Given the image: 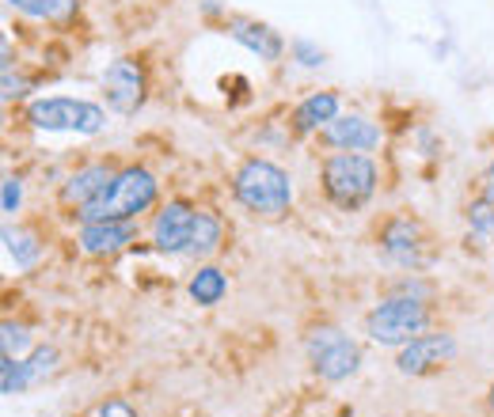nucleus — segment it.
I'll return each mask as SVG.
<instances>
[{
	"label": "nucleus",
	"instance_id": "2",
	"mask_svg": "<svg viewBox=\"0 0 494 417\" xmlns=\"http://www.w3.org/2000/svg\"><path fill=\"white\" fill-rule=\"evenodd\" d=\"M232 190L239 197V205L247 213H255V217H266V221L286 217L289 205H293L289 175L281 167H274L271 160H247L236 171Z\"/></svg>",
	"mask_w": 494,
	"mask_h": 417
},
{
	"label": "nucleus",
	"instance_id": "20",
	"mask_svg": "<svg viewBox=\"0 0 494 417\" xmlns=\"http://www.w3.org/2000/svg\"><path fill=\"white\" fill-rule=\"evenodd\" d=\"M4 243H8V254L16 258V266H31L38 258V243L27 232H12V228H4Z\"/></svg>",
	"mask_w": 494,
	"mask_h": 417
},
{
	"label": "nucleus",
	"instance_id": "26",
	"mask_svg": "<svg viewBox=\"0 0 494 417\" xmlns=\"http://www.w3.org/2000/svg\"><path fill=\"white\" fill-rule=\"evenodd\" d=\"M293 50H296V57H301L304 65H320V61H323V53H320V50H312V46H308V42H296Z\"/></svg>",
	"mask_w": 494,
	"mask_h": 417
},
{
	"label": "nucleus",
	"instance_id": "16",
	"mask_svg": "<svg viewBox=\"0 0 494 417\" xmlns=\"http://www.w3.org/2000/svg\"><path fill=\"white\" fill-rule=\"evenodd\" d=\"M221 236H224V228H221V221L214 217V213H202V209H198V217H194V232H190V247H187V254H198V258L214 254V251L221 247Z\"/></svg>",
	"mask_w": 494,
	"mask_h": 417
},
{
	"label": "nucleus",
	"instance_id": "12",
	"mask_svg": "<svg viewBox=\"0 0 494 417\" xmlns=\"http://www.w3.org/2000/svg\"><path fill=\"white\" fill-rule=\"evenodd\" d=\"M110 167H103V164H95V167H84V171H77L73 179H69L65 186H61V201L69 209H84V205H92V201L99 197L110 186Z\"/></svg>",
	"mask_w": 494,
	"mask_h": 417
},
{
	"label": "nucleus",
	"instance_id": "3",
	"mask_svg": "<svg viewBox=\"0 0 494 417\" xmlns=\"http://www.w3.org/2000/svg\"><path fill=\"white\" fill-rule=\"evenodd\" d=\"M323 190L338 209H361L377 190V167L361 152H335L323 160Z\"/></svg>",
	"mask_w": 494,
	"mask_h": 417
},
{
	"label": "nucleus",
	"instance_id": "5",
	"mask_svg": "<svg viewBox=\"0 0 494 417\" xmlns=\"http://www.w3.org/2000/svg\"><path fill=\"white\" fill-rule=\"evenodd\" d=\"M27 122L35 129H50V133H99L107 125L103 107L88 103V99H38L27 107Z\"/></svg>",
	"mask_w": 494,
	"mask_h": 417
},
{
	"label": "nucleus",
	"instance_id": "10",
	"mask_svg": "<svg viewBox=\"0 0 494 417\" xmlns=\"http://www.w3.org/2000/svg\"><path fill=\"white\" fill-rule=\"evenodd\" d=\"M323 137L331 140L335 148H343V152H369L380 145V129L373 122H365L358 118V114H350V118H335L323 125Z\"/></svg>",
	"mask_w": 494,
	"mask_h": 417
},
{
	"label": "nucleus",
	"instance_id": "1",
	"mask_svg": "<svg viewBox=\"0 0 494 417\" xmlns=\"http://www.w3.org/2000/svg\"><path fill=\"white\" fill-rule=\"evenodd\" d=\"M157 190H160V186H157V179H152V171L126 167V171H118V175L110 179V186L92 201V205H84L77 213V217L84 224H92V221H134L137 213L152 209Z\"/></svg>",
	"mask_w": 494,
	"mask_h": 417
},
{
	"label": "nucleus",
	"instance_id": "17",
	"mask_svg": "<svg viewBox=\"0 0 494 417\" xmlns=\"http://www.w3.org/2000/svg\"><path fill=\"white\" fill-rule=\"evenodd\" d=\"M224 289H229V281H224V273H221V269H214V266L198 269L194 277H190V296H194V304H202V308L221 304Z\"/></svg>",
	"mask_w": 494,
	"mask_h": 417
},
{
	"label": "nucleus",
	"instance_id": "19",
	"mask_svg": "<svg viewBox=\"0 0 494 417\" xmlns=\"http://www.w3.org/2000/svg\"><path fill=\"white\" fill-rule=\"evenodd\" d=\"M8 4L31 20H53V16H61V12L73 8L77 0H8Z\"/></svg>",
	"mask_w": 494,
	"mask_h": 417
},
{
	"label": "nucleus",
	"instance_id": "6",
	"mask_svg": "<svg viewBox=\"0 0 494 417\" xmlns=\"http://www.w3.org/2000/svg\"><path fill=\"white\" fill-rule=\"evenodd\" d=\"M308 361H312L316 376L338 383V380H346V376H354V372H358L361 353H358V345L343 334V330L320 326V330L308 334Z\"/></svg>",
	"mask_w": 494,
	"mask_h": 417
},
{
	"label": "nucleus",
	"instance_id": "24",
	"mask_svg": "<svg viewBox=\"0 0 494 417\" xmlns=\"http://www.w3.org/2000/svg\"><path fill=\"white\" fill-rule=\"evenodd\" d=\"M20 197H23L20 179H4V213H16L20 209Z\"/></svg>",
	"mask_w": 494,
	"mask_h": 417
},
{
	"label": "nucleus",
	"instance_id": "21",
	"mask_svg": "<svg viewBox=\"0 0 494 417\" xmlns=\"http://www.w3.org/2000/svg\"><path fill=\"white\" fill-rule=\"evenodd\" d=\"M84 417H137V410L126 398H107V402H95Z\"/></svg>",
	"mask_w": 494,
	"mask_h": 417
},
{
	"label": "nucleus",
	"instance_id": "27",
	"mask_svg": "<svg viewBox=\"0 0 494 417\" xmlns=\"http://www.w3.org/2000/svg\"><path fill=\"white\" fill-rule=\"evenodd\" d=\"M490 410H494V387H490Z\"/></svg>",
	"mask_w": 494,
	"mask_h": 417
},
{
	"label": "nucleus",
	"instance_id": "13",
	"mask_svg": "<svg viewBox=\"0 0 494 417\" xmlns=\"http://www.w3.org/2000/svg\"><path fill=\"white\" fill-rule=\"evenodd\" d=\"M418 224L415 221H407V217H395L385 224V232H380V243H385V251L392 258H400V262H415L418 258Z\"/></svg>",
	"mask_w": 494,
	"mask_h": 417
},
{
	"label": "nucleus",
	"instance_id": "8",
	"mask_svg": "<svg viewBox=\"0 0 494 417\" xmlns=\"http://www.w3.org/2000/svg\"><path fill=\"white\" fill-rule=\"evenodd\" d=\"M194 217L198 209H190L187 201H167L152 221V247L164 254H179L190 247V232H194Z\"/></svg>",
	"mask_w": 494,
	"mask_h": 417
},
{
	"label": "nucleus",
	"instance_id": "4",
	"mask_svg": "<svg viewBox=\"0 0 494 417\" xmlns=\"http://www.w3.org/2000/svg\"><path fill=\"white\" fill-rule=\"evenodd\" d=\"M426 326H430V311L415 296H392L365 315V334L377 345H407L418 334H426Z\"/></svg>",
	"mask_w": 494,
	"mask_h": 417
},
{
	"label": "nucleus",
	"instance_id": "7",
	"mask_svg": "<svg viewBox=\"0 0 494 417\" xmlns=\"http://www.w3.org/2000/svg\"><path fill=\"white\" fill-rule=\"evenodd\" d=\"M103 92H107V103L118 114H134L141 107V99H145V68L134 57H118L103 73Z\"/></svg>",
	"mask_w": 494,
	"mask_h": 417
},
{
	"label": "nucleus",
	"instance_id": "25",
	"mask_svg": "<svg viewBox=\"0 0 494 417\" xmlns=\"http://www.w3.org/2000/svg\"><path fill=\"white\" fill-rule=\"evenodd\" d=\"M23 95V80L12 76V68L4 65V99H20Z\"/></svg>",
	"mask_w": 494,
	"mask_h": 417
},
{
	"label": "nucleus",
	"instance_id": "18",
	"mask_svg": "<svg viewBox=\"0 0 494 417\" xmlns=\"http://www.w3.org/2000/svg\"><path fill=\"white\" fill-rule=\"evenodd\" d=\"M53 361H58V353H53L50 345H38V349H35L31 357H27V361H20V391L46 376V372L53 368Z\"/></svg>",
	"mask_w": 494,
	"mask_h": 417
},
{
	"label": "nucleus",
	"instance_id": "22",
	"mask_svg": "<svg viewBox=\"0 0 494 417\" xmlns=\"http://www.w3.org/2000/svg\"><path fill=\"white\" fill-rule=\"evenodd\" d=\"M468 221L475 228H483V232H490L494 228V201H475V205L468 209Z\"/></svg>",
	"mask_w": 494,
	"mask_h": 417
},
{
	"label": "nucleus",
	"instance_id": "14",
	"mask_svg": "<svg viewBox=\"0 0 494 417\" xmlns=\"http://www.w3.org/2000/svg\"><path fill=\"white\" fill-rule=\"evenodd\" d=\"M335 114H338V95L335 92H316L293 110V125H296V133H312V129L328 125Z\"/></svg>",
	"mask_w": 494,
	"mask_h": 417
},
{
	"label": "nucleus",
	"instance_id": "11",
	"mask_svg": "<svg viewBox=\"0 0 494 417\" xmlns=\"http://www.w3.org/2000/svg\"><path fill=\"white\" fill-rule=\"evenodd\" d=\"M134 239L130 221H92L80 228V247L88 254H115Z\"/></svg>",
	"mask_w": 494,
	"mask_h": 417
},
{
	"label": "nucleus",
	"instance_id": "23",
	"mask_svg": "<svg viewBox=\"0 0 494 417\" xmlns=\"http://www.w3.org/2000/svg\"><path fill=\"white\" fill-rule=\"evenodd\" d=\"M27 345V334H23V326H12L4 323V357H16L20 349Z\"/></svg>",
	"mask_w": 494,
	"mask_h": 417
},
{
	"label": "nucleus",
	"instance_id": "15",
	"mask_svg": "<svg viewBox=\"0 0 494 417\" xmlns=\"http://www.w3.org/2000/svg\"><path fill=\"white\" fill-rule=\"evenodd\" d=\"M232 35L244 42L247 50H255L263 61H278V57H281V38L271 31V27H263V23H236Z\"/></svg>",
	"mask_w": 494,
	"mask_h": 417
},
{
	"label": "nucleus",
	"instance_id": "9",
	"mask_svg": "<svg viewBox=\"0 0 494 417\" xmlns=\"http://www.w3.org/2000/svg\"><path fill=\"white\" fill-rule=\"evenodd\" d=\"M457 353V341L449 334H418L415 341H407L400 349V372L403 376H426V372L441 368L449 357Z\"/></svg>",
	"mask_w": 494,
	"mask_h": 417
}]
</instances>
